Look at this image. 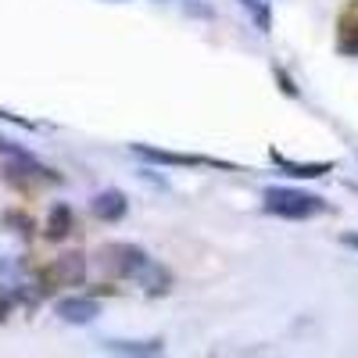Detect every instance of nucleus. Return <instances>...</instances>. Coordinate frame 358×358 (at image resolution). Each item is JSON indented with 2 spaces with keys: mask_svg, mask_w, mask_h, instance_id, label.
I'll use <instances>...</instances> for the list:
<instances>
[{
  "mask_svg": "<svg viewBox=\"0 0 358 358\" xmlns=\"http://www.w3.org/2000/svg\"><path fill=\"white\" fill-rule=\"evenodd\" d=\"M262 208L276 219H315L326 212V201L305 190H294V187H265L262 194Z\"/></svg>",
  "mask_w": 358,
  "mask_h": 358,
  "instance_id": "1",
  "label": "nucleus"
},
{
  "mask_svg": "<svg viewBox=\"0 0 358 358\" xmlns=\"http://www.w3.org/2000/svg\"><path fill=\"white\" fill-rule=\"evenodd\" d=\"M97 262H101V268L108 276L136 280V273L151 262V255H147L143 248H136V244H129V241H108V244H101Z\"/></svg>",
  "mask_w": 358,
  "mask_h": 358,
  "instance_id": "2",
  "label": "nucleus"
},
{
  "mask_svg": "<svg viewBox=\"0 0 358 358\" xmlns=\"http://www.w3.org/2000/svg\"><path fill=\"white\" fill-rule=\"evenodd\" d=\"M86 255L83 251H65L57 255L47 268H40V294H54L62 287H83L86 283Z\"/></svg>",
  "mask_w": 358,
  "mask_h": 358,
  "instance_id": "3",
  "label": "nucleus"
},
{
  "mask_svg": "<svg viewBox=\"0 0 358 358\" xmlns=\"http://www.w3.org/2000/svg\"><path fill=\"white\" fill-rule=\"evenodd\" d=\"M133 155H140L143 162L176 165V169H194V165H208V169H233V165L215 162V158H201V155H176V151H158V147H147V143H133Z\"/></svg>",
  "mask_w": 358,
  "mask_h": 358,
  "instance_id": "4",
  "label": "nucleus"
},
{
  "mask_svg": "<svg viewBox=\"0 0 358 358\" xmlns=\"http://www.w3.org/2000/svg\"><path fill=\"white\" fill-rule=\"evenodd\" d=\"M90 212H94L101 222H122V219L129 215V197H126L122 190L108 187V190H101V194L90 197Z\"/></svg>",
  "mask_w": 358,
  "mask_h": 358,
  "instance_id": "5",
  "label": "nucleus"
},
{
  "mask_svg": "<svg viewBox=\"0 0 358 358\" xmlns=\"http://www.w3.org/2000/svg\"><path fill=\"white\" fill-rule=\"evenodd\" d=\"M54 315L62 322H72V326H86L101 315V305H97V297H62L54 305Z\"/></svg>",
  "mask_w": 358,
  "mask_h": 358,
  "instance_id": "6",
  "label": "nucleus"
},
{
  "mask_svg": "<svg viewBox=\"0 0 358 358\" xmlns=\"http://www.w3.org/2000/svg\"><path fill=\"white\" fill-rule=\"evenodd\" d=\"M72 229H76V212L65 201H54L50 212H47V222H43V236L50 244H62Z\"/></svg>",
  "mask_w": 358,
  "mask_h": 358,
  "instance_id": "7",
  "label": "nucleus"
},
{
  "mask_svg": "<svg viewBox=\"0 0 358 358\" xmlns=\"http://www.w3.org/2000/svg\"><path fill=\"white\" fill-rule=\"evenodd\" d=\"M133 283H136L140 290H147V294H169V290H172V268L151 258V262H147L140 273H136Z\"/></svg>",
  "mask_w": 358,
  "mask_h": 358,
  "instance_id": "8",
  "label": "nucleus"
},
{
  "mask_svg": "<svg viewBox=\"0 0 358 358\" xmlns=\"http://www.w3.org/2000/svg\"><path fill=\"white\" fill-rule=\"evenodd\" d=\"M273 162H276L280 169H287L290 176H297V179H319V176H326V172H334L330 162H290L287 155H276V151H273Z\"/></svg>",
  "mask_w": 358,
  "mask_h": 358,
  "instance_id": "9",
  "label": "nucleus"
},
{
  "mask_svg": "<svg viewBox=\"0 0 358 358\" xmlns=\"http://www.w3.org/2000/svg\"><path fill=\"white\" fill-rule=\"evenodd\" d=\"M104 351L111 355H162L165 341H104Z\"/></svg>",
  "mask_w": 358,
  "mask_h": 358,
  "instance_id": "10",
  "label": "nucleus"
},
{
  "mask_svg": "<svg viewBox=\"0 0 358 358\" xmlns=\"http://www.w3.org/2000/svg\"><path fill=\"white\" fill-rule=\"evenodd\" d=\"M4 226L11 229V233H18V236H33V219H29L25 212H18V208H11V212H4Z\"/></svg>",
  "mask_w": 358,
  "mask_h": 358,
  "instance_id": "11",
  "label": "nucleus"
},
{
  "mask_svg": "<svg viewBox=\"0 0 358 358\" xmlns=\"http://www.w3.org/2000/svg\"><path fill=\"white\" fill-rule=\"evenodd\" d=\"M273 76L280 79V86H283V94H287V97H297V86L290 83V76H287L283 69H273Z\"/></svg>",
  "mask_w": 358,
  "mask_h": 358,
  "instance_id": "12",
  "label": "nucleus"
},
{
  "mask_svg": "<svg viewBox=\"0 0 358 358\" xmlns=\"http://www.w3.org/2000/svg\"><path fill=\"white\" fill-rule=\"evenodd\" d=\"M341 47H344L348 54H358V25H355V29H348V33H344Z\"/></svg>",
  "mask_w": 358,
  "mask_h": 358,
  "instance_id": "13",
  "label": "nucleus"
},
{
  "mask_svg": "<svg viewBox=\"0 0 358 358\" xmlns=\"http://www.w3.org/2000/svg\"><path fill=\"white\" fill-rule=\"evenodd\" d=\"M341 244H344V248H355V251H358V229H348V233H341Z\"/></svg>",
  "mask_w": 358,
  "mask_h": 358,
  "instance_id": "14",
  "label": "nucleus"
},
{
  "mask_svg": "<svg viewBox=\"0 0 358 358\" xmlns=\"http://www.w3.org/2000/svg\"><path fill=\"white\" fill-rule=\"evenodd\" d=\"M11 315V301H0V322H4Z\"/></svg>",
  "mask_w": 358,
  "mask_h": 358,
  "instance_id": "15",
  "label": "nucleus"
},
{
  "mask_svg": "<svg viewBox=\"0 0 358 358\" xmlns=\"http://www.w3.org/2000/svg\"><path fill=\"white\" fill-rule=\"evenodd\" d=\"M0 151H4V140H0Z\"/></svg>",
  "mask_w": 358,
  "mask_h": 358,
  "instance_id": "16",
  "label": "nucleus"
}]
</instances>
